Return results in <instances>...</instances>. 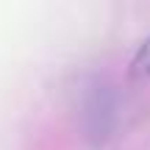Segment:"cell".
I'll return each instance as SVG.
<instances>
[{
  "mask_svg": "<svg viewBox=\"0 0 150 150\" xmlns=\"http://www.w3.org/2000/svg\"><path fill=\"white\" fill-rule=\"evenodd\" d=\"M134 75H139V78H150V39L139 47V53L134 56Z\"/></svg>",
  "mask_w": 150,
  "mask_h": 150,
  "instance_id": "cell-1",
  "label": "cell"
}]
</instances>
